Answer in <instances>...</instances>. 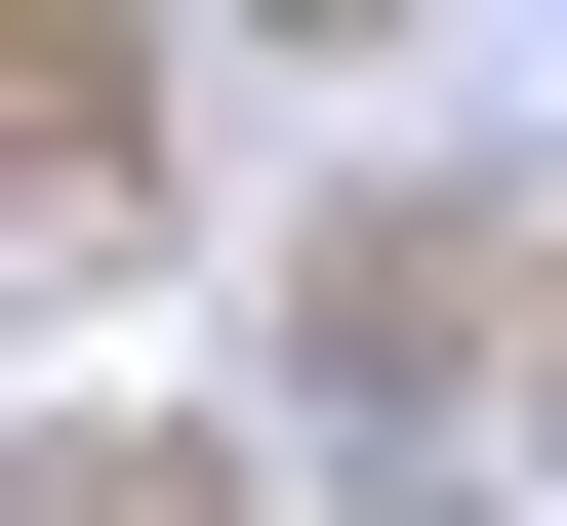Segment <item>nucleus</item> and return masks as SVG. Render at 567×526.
<instances>
[]
</instances>
